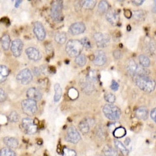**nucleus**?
Returning <instances> with one entry per match:
<instances>
[{
    "label": "nucleus",
    "instance_id": "nucleus-1",
    "mask_svg": "<svg viewBox=\"0 0 156 156\" xmlns=\"http://www.w3.org/2000/svg\"><path fill=\"white\" fill-rule=\"evenodd\" d=\"M136 85L139 87L141 90L146 93H151L154 90L156 87V83L153 78L150 77L149 76H133Z\"/></svg>",
    "mask_w": 156,
    "mask_h": 156
},
{
    "label": "nucleus",
    "instance_id": "nucleus-2",
    "mask_svg": "<svg viewBox=\"0 0 156 156\" xmlns=\"http://www.w3.org/2000/svg\"><path fill=\"white\" fill-rule=\"evenodd\" d=\"M83 44L78 40H69L66 44V51L70 57H76L80 55L83 50Z\"/></svg>",
    "mask_w": 156,
    "mask_h": 156
},
{
    "label": "nucleus",
    "instance_id": "nucleus-3",
    "mask_svg": "<svg viewBox=\"0 0 156 156\" xmlns=\"http://www.w3.org/2000/svg\"><path fill=\"white\" fill-rule=\"evenodd\" d=\"M102 112L106 118L110 120H117L120 118L121 110L115 105L107 104L102 108Z\"/></svg>",
    "mask_w": 156,
    "mask_h": 156
},
{
    "label": "nucleus",
    "instance_id": "nucleus-4",
    "mask_svg": "<svg viewBox=\"0 0 156 156\" xmlns=\"http://www.w3.org/2000/svg\"><path fill=\"white\" fill-rule=\"evenodd\" d=\"M21 107L23 112L27 115H34L37 111V103L31 99H25L22 101Z\"/></svg>",
    "mask_w": 156,
    "mask_h": 156
},
{
    "label": "nucleus",
    "instance_id": "nucleus-5",
    "mask_svg": "<svg viewBox=\"0 0 156 156\" xmlns=\"http://www.w3.org/2000/svg\"><path fill=\"white\" fill-rule=\"evenodd\" d=\"M62 4L60 1H54L51 3V16L55 21H61L62 19Z\"/></svg>",
    "mask_w": 156,
    "mask_h": 156
},
{
    "label": "nucleus",
    "instance_id": "nucleus-6",
    "mask_svg": "<svg viewBox=\"0 0 156 156\" xmlns=\"http://www.w3.org/2000/svg\"><path fill=\"white\" fill-rule=\"evenodd\" d=\"M21 128L24 133L28 135L34 134L37 130V126L34 124V120L30 118H25L22 119Z\"/></svg>",
    "mask_w": 156,
    "mask_h": 156
},
{
    "label": "nucleus",
    "instance_id": "nucleus-7",
    "mask_svg": "<svg viewBox=\"0 0 156 156\" xmlns=\"http://www.w3.org/2000/svg\"><path fill=\"white\" fill-rule=\"evenodd\" d=\"M32 79H33V75H32L31 71L27 68L20 71L16 76V80L23 85H27L30 83Z\"/></svg>",
    "mask_w": 156,
    "mask_h": 156
},
{
    "label": "nucleus",
    "instance_id": "nucleus-8",
    "mask_svg": "<svg viewBox=\"0 0 156 156\" xmlns=\"http://www.w3.org/2000/svg\"><path fill=\"white\" fill-rule=\"evenodd\" d=\"M94 39L99 48H106L110 42V37L108 34L95 33L94 34Z\"/></svg>",
    "mask_w": 156,
    "mask_h": 156
},
{
    "label": "nucleus",
    "instance_id": "nucleus-9",
    "mask_svg": "<svg viewBox=\"0 0 156 156\" xmlns=\"http://www.w3.org/2000/svg\"><path fill=\"white\" fill-rule=\"evenodd\" d=\"M66 139L67 141L73 143V144H77L80 141L81 137H80V133H78L76 128L74 126H70L68 128L67 133H66Z\"/></svg>",
    "mask_w": 156,
    "mask_h": 156
},
{
    "label": "nucleus",
    "instance_id": "nucleus-10",
    "mask_svg": "<svg viewBox=\"0 0 156 156\" xmlns=\"http://www.w3.org/2000/svg\"><path fill=\"white\" fill-rule=\"evenodd\" d=\"M23 44L21 40L20 39H15L14 41H12L11 44V51H12V55L15 57H18L21 55L22 50H23Z\"/></svg>",
    "mask_w": 156,
    "mask_h": 156
},
{
    "label": "nucleus",
    "instance_id": "nucleus-11",
    "mask_svg": "<svg viewBox=\"0 0 156 156\" xmlns=\"http://www.w3.org/2000/svg\"><path fill=\"white\" fill-rule=\"evenodd\" d=\"M86 30V27L84 23L82 22H76L73 23L69 28V32L72 35H77L82 34Z\"/></svg>",
    "mask_w": 156,
    "mask_h": 156
},
{
    "label": "nucleus",
    "instance_id": "nucleus-12",
    "mask_svg": "<svg viewBox=\"0 0 156 156\" xmlns=\"http://www.w3.org/2000/svg\"><path fill=\"white\" fill-rule=\"evenodd\" d=\"M33 30H34V34H35V36L39 41H43L44 40L45 35H46V32H45V30L43 27L42 23H41L40 22H36L34 25Z\"/></svg>",
    "mask_w": 156,
    "mask_h": 156
},
{
    "label": "nucleus",
    "instance_id": "nucleus-13",
    "mask_svg": "<svg viewBox=\"0 0 156 156\" xmlns=\"http://www.w3.org/2000/svg\"><path fill=\"white\" fill-rule=\"evenodd\" d=\"M26 55L32 61H38L41 58V54L38 49L34 47H29L26 49Z\"/></svg>",
    "mask_w": 156,
    "mask_h": 156
},
{
    "label": "nucleus",
    "instance_id": "nucleus-14",
    "mask_svg": "<svg viewBox=\"0 0 156 156\" xmlns=\"http://www.w3.org/2000/svg\"><path fill=\"white\" fill-rule=\"evenodd\" d=\"M107 58L105 53L101 50H98L95 52V57L94 58V65L98 66H101L105 65L106 62Z\"/></svg>",
    "mask_w": 156,
    "mask_h": 156
},
{
    "label": "nucleus",
    "instance_id": "nucleus-15",
    "mask_svg": "<svg viewBox=\"0 0 156 156\" xmlns=\"http://www.w3.org/2000/svg\"><path fill=\"white\" fill-rule=\"evenodd\" d=\"M80 87L83 92H85L86 94H90L94 90V83L90 82L87 77L80 80Z\"/></svg>",
    "mask_w": 156,
    "mask_h": 156
},
{
    "label": "nucleus",
    "instance_id": "nucleus-16",
    "mask_svg": "<svg viewBox=\"0 0 156 156\" xmlns=\"http://www.w3.org/2000/svg\"><path fill=\"white\" fill-rule=\"evenodd\" d=\"M27 97L28 99L34 100V101H39L42 98V94L38 89L35 87H30L27 91Z\"/></svg>",
    "mask_w": 156,
    "mask_h": 156
},
{
    "label": "nucleus",
    "instance_id": "nucleus-17",
    "mask_svg": "<svg viewBox=\"0 0 156 156\" xmlns=\"http://www.w3.org/2000/svg\"><path fill=\"white\" fill-rule=\"evenodd\" d=\"M105 18H106V20H108V22H109V23L112 25H113V26H115V25H117L118 23H119V16H118V14H117L115 11L111 10V9H109V10L107 12Z\"/></svg>",
    "mask_w": 156,
    "mask_h": 156
},
{
    "label": "nucleus",
    "instance_id": "nucleus-18",
    "mask_svg": "<svg viewBox=\"0 0 156 156\" xmlns=\"http://www.w3.org/2000/svg\"><path fill=\"white\" fill-rule=\"evenodd\" d=\"M137 66H137V64L136 63V62H135L134 60H133V59H129L127 62V63H126V69L129 75L134 76L135 73H136V69H137Z\"/></svg>",
    "mask_w": 156,
    "mask_h": 156
},
{
    "label": "nucleus",
    "instance_id": "nucleus-19",
    "mask_svg": "<svg viewBox=\"0 0 156 156\" xmlns=\"http://www.w3.org/2000/svg\"><path fill=\"white\" fill-rule=\"evenodd\" d=\"M135 113H136V116L141 120H146L147 119V116H148L147 108L144 106H141L137 108Z\"/></svg>",
    "mask_w": 156,
    "mask_h": 156
},
{
    "label": "nucleus",
    "instance_id": "nucleus-20",
    "mask_svg": "<svg viewBox=\"0 0 156 156\" xmlns=\"http://www.w3.org/2000/svg\"><path fill=\"white\" fill-rule=\"evenodd\" d=\"M0 43H1V46H2V49L5 50V51H7L9 47L11 46V40L9 34H3L1 39H0Z\"/></svg>",
    "mask_w": 156,
    "mask_h": 156
},
{
    "label": "nucleus",
    "instance_id": "nucleus-21",
    "mask_svg": "<svg viewBox=\"0 0 156 156\" xmlns=\"http://www.w3.org/2000/svg\"><path fill=\"white\" fill-rule=\"evenodd\" d=\"M3 142L9 148H16L18 147V140L12 136H5L3 138Z\"/></svg>",
    "mask_w": 156,
    "mask_h": 156
},
{
    "label": "nucleus",
    "instance_id": "nucleus-22",
    "mask_svg": "<svg viewBox=\"0 0 156 156\" xmlns=\"http://www.w3.org/2000/svg\"><path fill=\"white\" fill-rule=\"evenodd\" d=\"M9 75V69H8L7 66H4V65H0V83L5 81Z\"/></svg>",
    "mask_w": 156,
    "mask_h": 156
},
{
    "label": "nucleus",
    "instance_id": "nucleus-23",
    "mask_svg": "<svg viewBox=\"0 0 156 156\" xmlns=\"http://www.w3.org/2000/svg\"><path fill=\"white\" fill-rule=\"evenodd\" d=\"M114 145H115V148L117 149V151H119L122 155H127L129 154V151H128L126 146L119 140H114Z\"/></svg>",
    "mask_w": 156,
    "mask_h": 156
},
{
    "label": "nucleus",
    "instance_id": "nucleus-24",
    "mask_svg": "<svg viewBox=\"0 0 156 156\" xmlns=\"http://www.w3.org/2000/svg\"><path fill=\"white\" fill-rule=\"evenodd\" d=\"M103 153L105 156H120V154L118 153L114 148L109 146H105L103 148Z\"/></svg>",
    "mask_w": 156,
    "mask_h": 156
},
{
    "label": "nucleus",
    "instance_id": "nucleus-25",
    "mask_svg": "<svg viewBox=\"0 0 156 156\" xmlns=\"http://www.w3.org/2000/svg\"><path fill=\"white\" fill-rule=\"evenodd\" d=\"M54 90H55V95H54V101L58 102L61 98L62 96V87L59 85V83H55L54 86Z\"/></svg>",
    "mask_w": 156,
    "mask_h": 156
},
{
    "label": "nucleus",
    "instance_id": "nucleus-26",
    "mask_svg": "<svg viewBox=\"0 0 156 156\" xmlns=\"http://www.w3.org/2000/svg\"><path fill=\"white\" fill-rule=\"evenodd\" d=\"M66 39H67V37H66V34L63 32H58L55 35V40L58 44H62L66 43Z\"/></svg>",
    "mask_w": 156,
    "mask_h": 156
},
{
    "label": "nucleus",
    "instance_id": "nucleus-27",
    "mask_svg": "<svg viewBox=\"0 0 156 156\" xmlns=\"http://www.w3.org/2000/svg\"><path fill=\"white\" fill-rule=\"evenodd\" d=\"M132 16L136 21H141L145 18L146 12L143 10H136L132 13Z\"/></svg>",
    "mask_w": 156,
    "mask_h": 156
},
{
    "label": "nucleus",
    "instance_id": "nucleus-28",
    "mask_svg": "<svg viewBox=\"0 0 156 156\" xmlns=\"http://www.w3.org/2000/svg\"><path fill=\"white\" fill-rule=\"evenodd\" d=\"M109 10V5L106 1H101L98 4V12L101 14L105 13Z\"/></svg>",
    "mask_w": 156,
    "mask_h": 156
},
{
    "label": "nucleus",
    "instance_id": "nucleus-29",
    "mask_svg": "<svg viewBox=\"0 0 156 156\" xmlns=\"http://www.w3.org/2000/svg\"><path fill=\"white\" fill-rule=\"evenodd\" d=\"M139 62L140 64L141 65V66L144 68H147L150 66L151 62H150V59H149L148 57L145 55H139Z\"/></svg>",
    "mask_w": 156,
    "mask_h": 156
},
{
    "label": "nucleus",
    "instance_id": "nucleus-30",
    "mask_svg": "<svg viewBox=\"0 0 156 156\" xmlns=\"http://www.w3.org/2000/svg\"><path fill=\"white\" fill-rule=\"evenodd\" d=\"M79 129L83 133H87L90 130V125L85 120H83L79 123Z\"/></svg>",
    "mask_w": 156,
    "mask_h": 156
},
{
    "label": "nucleus",
    "instance_id": "nucleus-31",
    "mask_svg": "<svg viewBox=\"0 0 156 156\" xmlns=\"http://www.w3.org/2000/svg\"><path fill=\"white\" fill-rule=\"evenodd\" d=\"M149 71L147 70L146 68L143 67V66H137V69H136V73H135V76H149Z\"/></svg>",
    "mask_w": 156,
    "mask_h": 156
},
{
    "label": "nucleus",
    "instance_id": "nucleus-32",
    "mask_svg": "<svg viewBox=\"0 0 156 156\" xmlns=\"http://www.w3.org/2000/svg\"><path fill=\"white\" fill-rule=\"evenodd\" d=\"M82 6L84 9H93L96 5V1L94 0H87V1H82Z\"/></svg>",
    "mask_w": 156,
    "mask_h": 156
},
{
    "label": "nucleus",
    "instance_id": "nucleus-33",
    "mask_svg": "<svg viewBox=\"0 0 156 156\" xmlns=\"http://www.w3.org/2000/svg\"><path fill=\"white\" fill-rule=\"evenodd\" d=\"M0 156H16L14 151L9 147H4L0 151Z\"/></svg>",
    "mask_w": 156,
    "mask_h": 156
},
{
    "label": "nucleus",
    "instance_id": "nucleus-34",
    "mask_svg": "<svg viewBox=\"0 0 156 156\" xmlns=\"http://www.w3.org/2000/svg\"><path fill=\"white\" fill-rule=\"evenodd\" d=\"M86 62H87V58H86L85 55H82V54L77 55L75 58V62L79 66H83L86 64Z\"/></svg>",
    "mask_w": 156,
    "mask_h": 156
},
{
    "label": "nucleus",
    "instance_id": "nucleus-35",
    "mask_svg": "<svg viewBox=\"0 0 156 156\" xmlns=\"http://www.w3.org/2000/svg\"><path fill=\"white\" fill-rule=\"evenodd\" d=\"M113 134L115 137L117 138H119V137H122V136H125L126 134V129L123 127H117L116 129H114Z\"/></svg>",
    "mask_w": 156,
    "mask_h": 156
},
{
    "label": "nucleus",
    "instance_id": "nucleus-36",
    "mask_svg": "<svg viewBox=\"0 0 156 156\" xmlns=\"http://www.w3.org/2000/svg\"><path fill=\"white\" fill-rule=\"evenodd\" d=\"M87 78L90 80V82H92L93 83L97 82L98 80V75H97V72L95 70H90L89 71L88 74H87Z\"/></svg>",
    "mask_w": 156,
    "mask_h": 156
},
{
    "label": "nucleus",
    "instance_id": "nucleus-37",
    "mask_svg": "<svg viewBox=\"0 0 156 156\" xmlns=\"http://www.w3.org/2000/svg\"><path fill=\"white\" fill-rule=\"evenodd\" d=\"M105 99L109 104H112L115 101V96L112 93H106L105 94Z\"/></svg>",
    "mask_w": 156,
    "mask_h": 156
},
{
    "label": "nucleus",
    "instance_id": "nucleus-38",
    "mask_svg": "<svg viewBox=\"0 0 156 156\" xmlns=\"http://www.w3.org/2000/svg\"><path fill=\"white\" fill-rule=\"evenodd\" d=\"M148 50L152 55H155L156 54V41H151V42H149L148 44Z\"/></svg>",
    "mask_w": 156,
    "mask_h": 156
},
{
    "label": "nucleus",
    "instance_id": "nucleus-39",
    "mask_svg": "<svg viewBox=\"0 0 156 156\" xmlns=\"http://www.w3.org/2000/svg\"><path fill=\"white\" fill-rule=\"evenodd\" d=\"M63 156H76V153L74 150L69 149L67 147H64Z\"/></svg>",
    "mask_w": 156,
    "mask_h": 156
},
{
    "label": "nucleus",
    "instance_id": "nucleus-40",
    "mask_svg": "<svg viewBox=\"0 0 156 156\" xmlns=\"http://www.w3.org/2000/svg\"><path fill=\"white\" fill-rule=\"evenodd\" d=\"M80 42L83 44V46L85 48H87V49L91 48V43H90V41H89V39L87 37H83V38H82Z\"/></svg>",
    "mask_w": 156,
    "mask_h": 156
},
{
    "label": "nucleus",
    "instance_id": "nucleus-41",
    "mask_svg": "<svg viewBox=\"0 0 156 156\" xmlns=\"http://www.w3.org/2000/svg\"><path fill=\"white\" fill-rule=\"evenodd\" d=\"M9 119L12 122H18V120H19V115H18L17 112L13 111V112H12L9 114Z\"/></svg>",
    "mask_w": 156,
    "mask_h": 156
},
{
    "label": "nucleus",
    "instance_id": "nucleus-42",
    "mask_svg": "<svg viewBox=\"0 0 156 156\" xmlns=\"http://www.w3.org/2000/svg\"><path fill=\"white\" fill-rule=\"evenodd\" d=\"M7 98V94L2 88H0V102H3Z\"/></svg>",
    "mask_w": 156,
    "mask_h": 156
},
{
    "label": "nucleus",
    "instance_id": "nucleus-43",
    "mask_svg": "<svg viewBox=\"0 0 156 156\" xmlns=\"http://www.w3.org/2000/svg\"><path fill=\"white\" fill-rule=\"evenodd\" d=\"M113 56L115 59H120L122 56V51L120 50H115L113 51Z\"/></svg>",
    "mask_w": 156,
    "mask_h": 156
},
{
    "label": "nucleus",
    "instance_id": "nucleus-44",
    "mask_svg": "<svg viewBox=\"0 0 156 156\" xmlns=\"http://www.w3.org/2000/svg\"><path fill=\"white\" fill-rule=\"evenodd\" d=\"M110 87H111V89H112V90H117L118 89H119V84H118V83H117L116 81H115V80H112V84L110 85Z\"/></svg>",
    "mask_w": 156,
    "mask_h": 156
},
{
    "label": "nucleus",
    "instance_id": "nucleus-45",
    "mask_svg": "<svg viewBox=\"0 0 156 156\" xmlns=\"http://www.w3.org/2000/svg\"><path fill=\"white\" fill-rule=\"evenodd\" d=\"M150 115H151V118L152 119V120L154 121V122H156V108H153V109L151 110Z\"/></svg>",
    "mask_w": 156,
    "mask_h": 156
},
{
    "label": "nucleus",
    "instance_id": "nucleus-46",
    "mask_svg": "<svg viewBox=\"0 0 156 156\" xmlns=\"http://www.w3.org/2000/svg\"><path fill=\"white\" fill-rule=\"evenodd\" d=\"M133 5H140L143 4L144 1L143 0H138V1H136V0H134V1H132Z\"/></svg>",
    "mask_w": 156,
    "mask_h": 156
},
{
    "label": "nucleus",
    "instance_id": "nucleus-47",
    "mask_svg": "<svg viewBox=\"0 0 156 156\" xmlns=\"http://www.w3.org/2000/svg\"><path fill=\"white\" fill-rule=\"evenodd\" d=\"M124 15L126 16V18H130V17H131V16H132V13L129 10H127V9H126V10L124 11Z\"/></svg>",
    "mask_w": 156,
    "mask_h": 156
},
{
    "label": "nucleus",
    "instance_id": "nucleus-48",
    "mask_svg": "<svg viewBox=\"0 0 156 156\" xmlns=\"http://www.w3.org/2000/svg\"><path fill=\"white\" fill-rule=\"evenodd\" d=\"M152 12L155 13L156 12V0L154 1V4H153V6H152Z\"/></svg>",
    "mask_w": 156,
    "mask_h": 156
},
{
    "label": "nucleus",
    "instance_id": "nucleus-49",
    "mask_svg": "<svg viewBox=\"0 0 156 156\" xmlns=\"http://www.w3.org/2000/svg\"><path fill=\"white\" fill-rule=\"evenodd\" d=\"M20 2H21V1H17V2H16V7H17V6H18V5H19V4H20Z\"/></svg>",
    "mask_w": 156,
    "mask_h": 156
}]
</instances>
